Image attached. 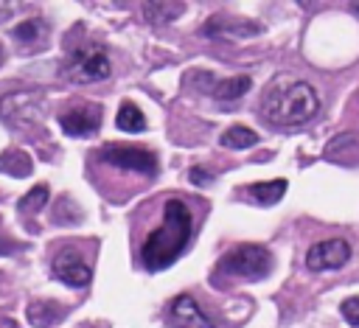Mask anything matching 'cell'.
Returning a JSON list of instances; mask_svg holds the SVG:
<instances>
[{
    "mask_svg": "<svg viewBox=\"0 0 359 328\" xmlns=\"http://www.w3.org/2000/svg\"><path fill=\"white\" fill-rule=\"evenodd\" d=\"M320 112V93L289 73H278L261 93V115L275 126H300Z\"/></svg>",
    "mask_w": 359,
    "mask_h": 328,
    "instance_id": "cell-1",
    "label": "cell"
},
{
    "mask_svg": "<svg viewBox=\"0 0 359 328\" xmlns=\"http://www.w3.org/2000/svg\"><path fill=\"white\" fill-rule=\"evenodd\" d=\"M194 230V216L182 199H168L163 205V221L151 230L140 247V261L149 272L168 269L188 247Z\"/></svg>",
    "mask_w": 359,
    "mask_h": 328,
    "instance_id": "cell-2",
    "label": "cell"
},
{
    "mask_svg": "<svg viewBox=\"0 0 359 328\" xmlns=\"http://www.w3.org/2000/svg\"><path fill=\"white\" fill-rule=\"evenodd\" d=\"M269 269H272V255L261 244H238L219 264V272L244 280H261L269 275Z\"/></svg>",
    "mask_w": 359,
    "mask_h": 328,
    "instance_id": "cell-3",
    "label": "cell"
},
{
    "mask_svg": "<svg viewBox=\"0 0 359 328\" xmlns=\"http://www.w3.org/2000/svg\"><path fill=\"white\" fill-rule=\"evenodd\" d=\"M62 73L70 81H76V84H95V81L109 78L112 62H109V56H107L104 48L84 45V48H79V50L70 53V59L65 62V70Z\"/></svg>",
    "mask_w": 359,
    "mask_h": 328,
    "instance_id": "cell-4",
    "label": "cell"
},
{
    "mask_svg": "<svg viewBox=\"0 0 359 328\" xmlns=\"http://www.w3.org/2000/svg\"><path fill=\"white\" fill-rule=\"evenodd\" d=\"M101 163L112 165V168H123V171H135L143 177H154L157 174V154L146 146H129V143H107L98 151Z\"/></svg>",
    "mask_w": 359,
    "mask_h": 328,
    "instance_id": "cell-5",
    "label": "cell"
},
{
    "mask_svg": "<svg viewBox=\"0 0 359 328\" xmlns=\"http://www.w3.org/2000/svg\"><path fill=\"white\" fill-rule=\"evenodd\" d=\"M348 258H351V244L345 238H325L309 247L306 266L311 272H328V269H339Z\"/></svg>",
    "mask_w": 359,
    "mask_h": 328,
    "instance_id": "cell-6",
    "label": "cell"
},
{
    "mask_svg": "<svg viewBox=\"0 0 359 328\" xmlns=\"http://www.w3.org/2000/svg\"><path fill=\"white\" fill-rule=\"evenodd\" d=\"M50 272H53L56 280H62V283H67V286H73V289L87 286L90 278H93L90 264H87L76 250H70V247H67V250H59V252L53 255Z\"/></svg>",
    "mask_w": 359,
    "mask_h": 328,
    "instance_id": "cell-7",
    "label": "cell"
},
{
    "mask_svg": "<svg viewBox=\"0 0 359 328\" xmlns=\"http://www.w3.org/2000/svg\"><path fill=\"white\" fill-rule=\"evenodd\" d=\"M59 126L65 135L70 137H90L98 132L101 126V107L98 104H79V107H70L59 115Z\"/></svg>",
    "mask_w": 359,
    "mask_h": 328,
    "instance_id": "cell-8",
    "label": "cell"
},
{
    "mask_svg": "<svg viewBox=\"0 0 359 328\" xmlns=\"http://www.w3.org/2000/svg\"><path fill=\"white\" fill-rule=\"evenodd\" d=\"M168 317L180 328H213V320L202 311V306L191 294H180L168 306Z\"/></svg>",
    "mask_w": 359,
    "mask_h": 328,
    "instance_id": "cell-9",
    "label": "cell"
},
{
    "mask_svg": "<svg viewBox=\"0 0 359 328\" xmlns=\"http://www.w3.org/2000/svg\"><path fill=\"white\" fill-rule=\"evenodd\" d=\"M241 193L255 205H278L286 193V179H269V182H252L241 188Z\"/></svg>",
    "mask_w": 359,
    "mask_h": 328,
    "instance_id": "cell-10",
    "label": "cell"
},
{
    "mask_svg": "<svg viewBox=\"0 0 359 328\" xmlns=\"http://www.w3.org/2000/svg\"><path fill=\"white\" fill-rule=\"evenodd\" d=\"M250 87H252V78H250V76H233V78L216 81V84L210 87V93H213V98H219V101H236V98H241Z\"/></svg>",
    "mask_w": 359,
    "mask_h": 328,
    "instance_id": "cell-11",
    "label": "cell"
},
{
    "mask_svg": "<svg viewBox=\"0 0 359 328\" xmlns=\"http://www.w3.org/2000/svg\"><path fill=\"white\" fill-rule=\"evenodd\" d=\"M115 126L123 129V132H143L146 129V115H143V109L137 104L123 101L118 115H115Z\"/></svg>",
    "mask_w": 359,
    "mask_h": 328,
    "instance_id": "cell-12",
    "label": "cell"
},
{
    "mask_svg": "<svg viewBox=\"0 0 359 328\" xmlns=\"http://www.w3.org/2000/svg\"><path fill=\"white\" fill-rule=\"evenodd\" d=\"M45 34H48V22H45L42 17H28V20H22L20 25H14V39L22 42V45L42 42Z\"/></svg>",
    "mask_w": 359,
    "mask_h": 328,
    "instance_id": "cell-13",
    "label": "cell"
},
{
    "mask_svg": "<svg viewBox=\"0 0 359 328\" xmlns=\"http://www.w3.org/2000/svg\"><path fill=\"white\" fill-rule=\"evenodd\" d=\"M182 8H185L182 3H146V6H143L146 20H149V22H157V25L177 20V17L182 14Z\"/></svg>",
    "mask_w": 359,
    "mask_h": 328,
    "instance_id": "cell-14",
    "label": "cell"
},
{
    "mask_svg": "<svg viewBox=\"0 0 359 328\" xmlns=\"http://www.w3.org/2000/svg\"><path fill=\"white\" fill-rule=\"evenodd\" d=\"M219 143L224 146V149H247V146H255L258 143V135L252 132V129H247V126H230L222 137H219Z\"/></svg>",
    "mask_w": 359,
    "mask_h": 328,
    "instance_id": "cell-15",
    "label": "cell"
},
{
    "mask_svg": "<svg viewBox=\"0 0 359 328\" xmlns=\"http://www.w3.org/2000/svg\"><path fill=\"white\" fill-rule=\"evenodd\" d=\"M0 165H3L8 174H14V177H25V174L31 171V157H28L25 151H20V149H11V151H6V154L0 157Z\"/></svg>",
    "mask_w": 359,
    "mask_h": 328,
    "instance_id": "cell-16",
    "label": "cell"
},
{
    "mask_svg": "<svg viewBox=\"0 0 359 328\" xmlns=\"http://www.w3.org/2000/svg\"><path fill=\"white\" fill-rule=\"evenodd\" d=\"M48 185H34L20 202H17V207L22 210V213H31V210H39V207H45V202H48Z\"/></svg>",
    "mask_w": 359,
    "mask_h": 328,
    "instance_id": "cell-17",
    "label": "cell"
},
{
    "mask_svg": "<svg viewBox=\"0 0 359 328\" xmlns=\"http://www.w3.org/2000/svg\"><path fill=\"white\" fill-rule=\"evenodd\" d=\"M339 311H342V317H345L353 328H359V297H348V300H342Z\"/></svg>",
    "mask_w": 359,
    "mask_h": 328,
    "instance_id": "cell-18",
    "label": "cell"
},
{
    "mask_svg": "<svg viewBox=\"0 0 359 328\" xmlns=\"http://www.w3.org/2000/svg\"><path fill=\"white\" fill-rule=\"evenodd\" d=\"M191 182H194V185H210V182H213V174H210L208 168H199V165H196V168H191Z\"/></svg>",
    "mask_w": 359,
    "mask_h": 328,
    "instance_id": "cell-19",
    "label": "cell"
},
{
    "mask_svg": "<svg viewBox=\"0 0 359 328\" xmlns=\"http://www.w3.org/2000/svg\"><path fill=\"white\" fill-rule=\"evenodd\" d=\"M11 11H14V3H6V0H0V22H3V20H6Z\"/></svg>",
    "mask_w": 359,
    "mask_h": 328,
    "instance_id": "cell-20",
    "label": "cell"
},
{
    "mask_svg": "<svg viewBox=\"0 0 359 328\" xmlns=\"http://www.w3.org/2000/svg\"><path fill=\"white\" fill-rule=\"evenodd\" d=\"M3 59H6V48L0 45V64H3Z\"/></svg>",
    "mask_w": 359,
    "mask_h": 328,
    "instance_id": "cell-21",
    "label": "cell"
},
{
    "mask_svg": "<svg viewBox=\"0 0 359 328\" xmlns=\"http://www.w3.org/2000/svg\"><path fill=\"white\" fill-rule=\"evenodd\" d=\"M353 8H356V11H359V3H356V6H353Z\"/></svg>",
    "mask_w": 359,
    "mask_h": 328,
    "instance_id": "cell-22",
    "label": "cell"
}]
</instances>
